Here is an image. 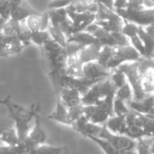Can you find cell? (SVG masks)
<instances>
[{
  "label": "cell",
  "instance_id": "46",
  "mask_svg": "<svg viewBox=\"0 0 154 154\" xmlns=\"http://www.w3.org/2000/svg\"><path fill=\"white\" fill-rule=\"evenodd\" d=\"M119 154H137V151H136V149H134V150H128V151L119 152Z\"/></svg>",
  "mask_w": 154,
  "mask_h": 154
},
{
  "label": "cell",
  "instance_id": "2",
  "mask_svg": "<svg viewBox=\"0 0 154 154\" xmlns=\"http://www.w3.org/2000/svg\"><path fill=\"white\" fill-rule=\"evenodd\" d=\"M142 56L140 53L132 46H114L113 56L108 61L106 68L111 71L114 69L120 67L125 62H133L140 60Z\"/></svg>",
  "mask_w": 154,
  "mask_h": 154
},
{
  "label": "cell",
  "instance_id": "40",
  "mask_svg": "<svg viewBox=\"0 0 154 154\" xmlns=\"http://www.w3.org/2000/svg\"><path fill=\"white\" fill-rule=\"evenodd\" d=\"M127 8L133 10H140L145 8L143 5V0H128Z\"/></svg>",
  "mask_w": 154,
  "mask_h": 154
},
{
  "label": "cell",
  "instance_id": "9",
  "mask_svg": "<svg viewBox=\"0 0 154 154\" xmlns=\"http://www.w3.org/2000/svg\"><path fill=\"white\" fill-rule=\"evenodd\" d=\"M83 114L89 122L100 125L106 124L107 120L111 117L107 112H106L97 105L83 106Z\"/></svg>",
  "mask_w": 154,
  "mask_h": 154
},
{
  "label": "cell",
  "instance_id": "41",
  "mask_svg": "<svg viewBox=\"0 0 154 154\" xmlns=\"http://www.w3.org/2000/svg\"><path fill=\"white\" fill-rule=\"evenodd\" d=\"M128 6V0H114V10L125 9Z\"/></svg>",
  "mask_w": 154,
  "mask_h": 154
},
{
  "label": "cell",
  "instance_id": "32",
  "mask_svg": "<svg viewBox=\"0 0 154 154\" xmlns=\"http://www.w3.org/2000/svg\"><path fill=\"white\" fill-rule=\"evenodd\" d=\"M138 30H139V25H137L134 23L125 21V24L123 26L122 32L130 39L138 34Z\"/></svg>",
  "mask_w": 154,
  "mask_h": 154
},
{
  "label": "cell",
  "instance_id": "33",
  "mask_svg": "<svg viewBox=\"0 0 154 154\" xmlns=\"http://www.w3.org/2000/svg\"><path fill=\"white\" fill-rule=\"evenodd\" d=\"M112 38L115 42V46H127L131 45L130 39L125 36L122 32H111Z\"/></svg>",
  "mask_w": 154,
  "mask_h": 154
},
{
  "label": "cell",
  "instance_id": "16",
  "mask_svg": "<svg viewBox=\"0 0 154 154\" xmlns=\"http://www.w3.org/2000/svg\"><path fill=\"white\" fill-rule=\"evenodd\" d=\"M105 125L110 132L114 134H124L127 124L125 116H114L107 120Z\"/></svg>",
  "mask_w": 154,
  "mask_h": 154
},
{
  "label": "cell",
  "instance_id": "24",
  "mask_svg": "<svg viewBox=\"0 0 154 154\" xmlns=\"http://www.w3.org/2000/svg\"><path fill=\"white\" fill-rule=\"evenodd\" d=\"M89 139L96 143L106 154H119V152L107 140L103 139L99 136H90Z\"/></svg>",
  "mask_w": 154,
  "mask_h": 154
},
{
  "label": "cell",
  "instance_id": "39",
  "mask_svg": "<svg viewBox=\"0 0 154 154\" xmlns=\"http://www.w3.org/2000/svg\"><path fill=\"white\" fill-rule=\"evenodd\" d=\"M13 125H14V122L9 116L6 117L5 116H0V137L5 129H7L10 126H13ZM0 145H1V143H0Z\"/></svg>",
  "mask_w": 154,
  "mask_h": 154
},
{
  "label": "cell",
  "instance_id": "47",
  "mask_svg": "<svg viewBox=\"0 0 154 154\" xmlns=\"http://www.w3.org/2000/svg\"><path fill=\"white\" fill-rule=\"evenodd\" d=\"M151 152L152 154H154V141L151 143Z\"/></svg>",
  "mask_w": 154,
  "mask_h": 154
},
{
  "label": "cell",
  "instance_id": "12",
  "mask_svg": "<svg viewBox=\"0 0 154 154\" xmlns=\"http://www.w3.org/2000/svg\"><path fill=\"white\" fill-rule=\"evenodd\" d=\"M101 49H102V45H100L99 43L83 46L78 53L79 62L83 65L84 63L89 61L97 60Z\"/></svg>",
  "mask_w": 154,
  "mask_h": 154
},
{
  "label": "cell",
  "instance_id": "11",
  "mask_svg": "<svg viewBox=\"0 0 154 154\" xmlns=\"http://www.w3.org/2000/svg\"><path fill=\"white\" fill-rule=\"evenodd\" d=\"M39 13L40 12L36 11L30 5L26 0H23L22 3H20L19 5H17L12 8L10 18L14 19L15 21H18V22H22V21H24L30 15L37 14Z\"/></svg>",
  "mask_w": 154,
  "mask_h": 154
},
{
  "label": "cell",
  "instance_id": "27",
  "mask_svg": "<svg viewBox=\"0 0 154 154\" xmlns=\"http://www.w3.org/2000/svg\"><path fill=\"white\" fill-rule=\"evenodd\" d=\"M50 39H51V37L48 30H40V31L32 32L31 42L42 47Z\"/></svg>",
  "mask_w": 154,
  "mask_h": 154
},
{
  "label": "cell",
  "instance_id": "5",
  "mask_svg": "<svg viewBox=\"0 0 154 154\" xmlns=\"http://www.w3.org/2000/svg\"><path fill=\"white\" fill-rule=\"evenodd\" d=\"M110 73L111 71L97 60L89 61L82 65V78L87 79L101 81L108 78Z\"/></svg>",
  "mask_w": 154,
  "mask_h": 154
},
{
  "label": "cell",
  "instance_id": "19",
  "mask_svg": "<svg viewBox=\"0 0 154 154\" xmlns=\"http://www.w3.org/2000/svg\"><path fill=\"white\" fill-rule=\"evenodd\" d=\"M31 154H69V151L66 146H53L44 143L36 147Z\"/></svg>",
  "mask_w": 154,
  "mask_h": 154
},
{
  "label": "cell",
  "instance_id": "42",
  "mask_svg": "<svg viewBox=\"0 0 154 154\" xmlns=\"http://www.w3.org/2000/svg\"><path fill=\"white\" fill-rule=\"evenodd\" d=\"M97 2L105 5L108 9L114 10V0H97Z\"/></svg>",
  "mask_w": 154,
  "mask_h": 154
},
{
  "label": "cell",
  "instance_id": "35",
  "mask_svg": "<svg viewBox=\"0 0 154 154\" xmlns=\"http://www.w3.org/2000/svg\"><path fill=\"white\" fill-rule=\"evenodd\" d=\"M12 11V5L8 2V0H0V15L5 19L8 20L10 18Z\"/></svg>",
  "mask_w": 154,
  "mask_h": 154
},
{
  "label": "cell",
  "instance_id": "49",
  "mask_svg": "<svg viewBox=\"0 0 154 154\" xmlns=\"http://www.w3.org/2000/svg\"><path fill=\"white\" fill-rule=\"evenodd\" d=\"M153 58H154V57H153Z\"/></svg>",
  "mask_w": 154,
  "mask_h": 154
},
{
  "label": "cell",
  "instance_id": "44",
  "mask_svg": "<svg viewBox=\"0 0 154 154\" xmlns=\"http://www.w3.org/2000/svg\"><path fill=\"white\" fill-rule=\"evenodd\" d=\"M144 29H145V31H146L147 32H149V33H151V34H154V22L152 23L149 24L148 26H145Z\"/></svg>",
  "mask_w": 154,
  "mask_h": 154
},
{
  "label": "cell",
  "instance_id": "31",
  "mask_svg": "<svg viewBox=\"0 0 154 154\" xmlns=\"http://www.w3.org/2000/svg\"><path fill=\"white\" fill-rule=\"evenodd\" d=\"M113 56V47L111 46H102V49L100 51L97 61L104 65L105 67H106L108 61L110 60V59Z\"/></svg>",
  "mask_w": 154,
  "mask_h": 154
},
{
  "label": "cell",
  "instance_id": "22",
  "mask_svg": "<svg viewBox=\"0 0 154 154\" xmlns=\"http://www.w3.org/2000/svg\"><path fill=\"white\" fill-rule=\"evenodd\" d=\"M20 28H21L20 22L15 21L12 18H9L5 22L2 29V32L5 34L6 36H17L18 37L19 32H20Z\"/></svg>",
  "mask_w": 154,
  "mask_h": 154
},
{
  "label": "cell",
  "instance_id": "30",
  "mask_svg": "<svg viewBox=\"0 0 154 154\" xmlns=\"http://www.w3.org/2000/svg\"><path fill=\"white\" fill-rule=\"evenodd\" d=\"M131 111V109L129 108V106H127V104L116 97H115V101H114V113L115 116H126V115Z\"/></svg>",
  "mask_w": 154,
  "mask_h": 154
},
{
  "label": "cell",
  "instance_id": "14",
  "mask_svg": "<svg viewBox=\"0 0 154 154\" xmlns=\"http://www.w3.org/2000/svg\"><path fill=\"white\" fill-rule=\"evenodd\" d=\"M138 36L141 38L143 42L145 49V56L144 58H153L154 57V34L147 32L143 26H139Z\"/></svg>",
  "mask_w": 154,
  "mask_h": 154
},
{
  "label": "cell",
  "instance_id": "25",
  "mask_svg": "<svg viewBox=\"0 0 154 154\" xmlns=\"http://www.w3.org/2000/svg\"><path fill=\"white\" fill-rule=\"evenodd\" d=\"M109 78H110V79L112 80V82L114 83V85L116 86V88H121L122 86H124L127 82V79H126V76H125V72L119 67L111 70Z\"/></svg>",
  "mask_w": 154,
  "mask_h": 154
},
{
  "label": "cell",
  "instance_id": "7",
  "mask_svg": "<svg viewBox=\"0 0 154 154\" xmlns=\"http://www.w3.org/2000/svg\"><path fill=\"white\" fill-rule=\"evenodd\" d=\"M103 125H96L89 122L86 117H80L73 125V130L84 137L89 138L90 136H98L102 131Z\"/></svg>",
  "mask_w": 154,
  "mask_h": 154
},
{
  "label": "cell",
  "instance_id": "45",
  "mask_svg": "<svg viewBox=\"0 0 154 154\" xmlns=\"http://www.w3.org/2000/svg\"><path fill=\"white\" fill-rule=\"evenodd\" d=\"M23 0H8V2L10 3V5H12V8L14 7V6H15V5H19L20 3H22Z\"/></svg>",
  "mask_w": 154,
  "mask_h": 154
},
{
  "label": "cell",
  "instance_id": "15",
  "mask_svg": "<svg viewBox=\"0 0 154 154\" xmlns=\"http://www.w3.org/2000/svg\"><path fill=\"white\" fill-rule=\"evenodd\" d=\"M68 42H75L81 46H87V45L98 43L97 38L93 34L86 31H81V32L72 33L68 38Z\"/></svg>",
  "mask_w": 154,
  "mask_h": 154
},
{
  "label": "cell",
  "instance_id": "43",
  "mask_svg": "<svg viewBox=\"0 0 154 154\" xmlns=\"http://www.w3.org/2000/svg\"><path fill=\"white\" fill-rule=\"evenodd\" d=\"M143 5L145 8H154V0H143Z\"/></svg>",
  "mask_w": 154,
  "mask_h": 154
},
{
  "label": "cell",
  "instance_id": "23",
  "mask_svg": "<svg viewBox=\"0 0 154 154\" xmlns=\"http://www.w3.org/2000/svg\"><path fill=\"white\" fill-rule=\"evenodd\" d=\"M116 97L127 103L129 101H131L134 98V92H133V88L130 85V83L127 81L124 86H122L121 88L116 89Z\"/></svg>",
  "mask_w": 154,
  "mask_h": 154
},
{
  "label": "cell",
  "instance_id": "17",
  "mask_svg": "<svg viewBox=\"0 0 154 154\" xmlns=\"http://www.w3.org/2000/svg\"><path fill=\"white\" fill-rule=\"evenodd\" d=\"M100 27L104 28L108 32H122L123 26L125 24V20L119 15L116 14L114 17L105 21H95Z\"/></svg>",
  "mask_w": 154,
  "mask_h": 154
},
{
  "label": "cell",
  "instance_id": "3",
  "mask_svg": "<svg viewBox=\"0 0 154 154\" xmlns=\"http://www.w3.org/2000/svg\"><path fill=\"white\" fill-rule=\"evenodd\" d=\"M115 12L125 21L134 23L139 26L145 27L154 22V8H143L140 10L116 9Z\"/></svg>",
  "mask_w": 154,
  "mask_h": 154
},
{
  "label": "cell",
  "instance_id": "10",
  "mask_svg": "<svg viewBox=\"0 0 154 154\" xmlns=\"http://www.w3.org/2000/svg\"><path fill=\"white\" fill-rule=\"evenodd\" d=\"M26 138L29 141H31L36 147L45 143V142H46V133H45L44 129L42 126L40 113H38L36 115L35 119H34L33 126H32L31 132L29 133V134H28V136Z\"/></svg>",
  "mask_w": 154,
  "mask_h": 154
},
{
  "label": "cell",
  "instance_id": "4",
  "mask_svg": "<svg viewBox=\"0 0 154 154\" xmlns=\"http://www.w3.org/2000/svg\"><path fill=\"white\" fill-rule=\"evenodd\" d=\"M99 137L107 140L118 152H124L128 150L136 149L137 141L125 135L119 134H114L110 132L106 125H103L102 131L98 134Z\"/></svg>",
  "mask_w": 154,
  "mask_h": 154
},
{
  "label": "cell",
  "instance_id": "37",
  "mask_svg": "<svg viewBox=\"0 0 154 154\" xmlns=\"http://www.w3.org/2000/svg\"><path fill=\"white\" fill-rule=\"evenodd\" d=\"M9 36H6L2 32H0V57H9L7 51V44H8Z\"/></svg>",
  "mask_w": 154,
  "mask_h": 154
},
{
  "label": "cell",
  "instance_id": "38",
  "mask_svg": "<svg viewBox=\"0 0 154 154\" xmlns=\"http://www.w3.org/2000/svg\"><path fill=\"white\" fill-rule=\"evenodd\" d=\"M145 137H154V117L149 116L143 125Z\"/></svg>",
  "mask_w": 154,
  "mask_h": 154
},
{
  "label": "cell",
  "instance_id": "34",
  "mask_svg": "<svg viewBox=\"0 0 154 154\" xmlns=\"http://www.w3.org/2000/svg\"><path fill=\"white\" fill-rule=\"evenodd\" d=\"M130 42H131V45L140 53V55L142 57H144L145 56V49H144V45H143V42H142L141 38L137 35L130 38Z\"/></svg>",
  "mask_w": 154,
  "mask_h": 154
},
{
  "label": "cell",
  "instance_id": "13",
  "mask_svg": "<svg viewBox=\"0 0 154 154\" xmlns=\"http://www.w3.org/2000/svg\"><path fill=\"white\" fill-rule=\"evenodd\" d=\"M48 118L51 120H53L55 122H58L60 124L71 126V121H70L69 116V108H67L58 97H57V103H56L55 109L53 110V112L51 115L48 116Z\"/></svg>",
  "mask_w": 154,
  "mask_h": 154
},
{
  "label": "cell",
  "instance_id": "20",
  "mask_svg": "<svg viewBox=\"0 0 154 154\" xmlns=\"http://www.w3.org/2000/svg\"><path fill=\"white\" fill-rule=\"evenodd\" d=\"M100 97L97 91V84L92 86L87 93H85L82 96L81 103L83 106H91V105H97V103L100 100Z\"/></svg>",
  "mask_w": 154,
  "mask_h": 154
},
{
  "label": "cell",
  "instance_id": "6",
  "mask_svg": "<svg viewBox=\"0 0 154 154\" xmlns=\"http://www.w3.org/2000/svg\"><path fill=\"white\" fill-rule=\"evenodd\" d=\"M67 12L71 20L72 33L84 31L89 24L96 21V14L89 12L75 13L69 10H67Z\"/></svg>",
  "mask_w": 154,
  "mask_h": 154
},
{
  "label": "cell",
  "instance_id": "8",
  "mask_svg": "<svg viewBox=\"0 0 154 154\" xmlns=\"http://www.w3.org/2000/svg\"><path fill=\"white\" fill-rule=\"evenodd\" d=\"M57 97L67 108H71L82 105L81 93L73 88H62L57 94Z\"/></svg>",
  "mask_w": 154,
  "mask_h": 154
},
{
  "label": "cell",
  "instance_id": "36",
  "mask_svg": "<svg viewBox=\"0 0 154 154\" xmlns=\"http://www.w3.org/2000/svg\"><path fill=\"white\" fill-rule=\"evenodd\" d=\"M74 0H50L48 4L49 10L51 9H59V8H67Z\"/></svg>",
  "mask_w": 154,
  "mask_h": 154
},
{
  "label": "cell",
  "instance_id": "1",
  "mask_svg": "<svg viewBox=\"0 0 154 154\" xmlns=\"http://www.w3.org/2000/svg\"><path fill=\"white\" fill-rule=\"evenodd\" d=\"M0 104L7 108L9 116L12 118L19 136V140H24L33 126L36 115L41 111L40 104L34 103L29 108H26L14 102L10 96L0 99Z\"/></svg>",
  "mask_w": 154,
  "mask_h": 154
},
{
  "label": "cell",
  "instance_id": "48",
  "mask_svg": "<svg viewBox=\"0 0 154 154\" xmlns=\"http://www.w3.org/2000/svg\"><path fill=\"white\" fill-rule=\"evenodd\" d=\"M0 16H1V15H0Z\"/></svg>",
  "mask_w": 154,
  "mask_h": 154
},
{
  "label": "cell",
  "instance_id": "26",
  "mask_svg": "<svg viewBox=\"0 0 154 154\" xmlns=\"http://www.w3.org/2000/svg\"><path fill=\"white\" fill-rule=\"evenodd\" d=\"M124 134L130 137V138H132V139H134V140H135V141L145 137L143 128L140 127V126H137L135 125H127Z\"/></svg>",
  "mask_w": 154,
  "mask_h": 154
},
{
  "label": "cell",
  "instance_id": "18",
  "mask_svg": "<svg viewBox=\"0 0 154 154\" xmlns=\"http://www.w3.org/2000/svg\"><path fill=\"white\" fill-rule=\"evenodd\" d=\"M19 142H20L19 136L17 134V132H16L14 125L10 126L7 129H5L0 137L1 145L12 146V145H16L17 143H19Z\"/></svg>",
  "mask_w": 154,
  "mask_h": 154
},
{
  "label": "cell",
  "instance_id": "28",
  "mask_svg": "<svg viewBox=\"0 0 154 154\" xmlns=\"http://www.w3.org/2000/svg\"><path fill=\"white\" fill-rule=\"evenodd\" d=\"M42 13H39L37 14H32L27 17L24 21L28 28L31 30L32 32L40 31L42 28Z\"/></svg>",
  "mask_w": 154,
  "mask_h": 154
},
{
  "label": "cell",
  "instance_id": "29",
  "mask_svg": "<svg viewBox=\"0 0 154 154\" xmlns=\"http://www.w3.org/2000/svg\"><path fill=\"white\" fill-rule=\"evenodd\" d=\"M90 0H74L66 9L75 13L88 12V6Z\"/></svg>",
  "mask_w": 154,
  "mask_h": 154
},
{
  "label": "cell",
  "instance_id": "21",
  "mask_svg": "<svg viewBox=\"0 0 154 154\" xmlns=\"http://www.w3.org/2000/svg\"><path fill=\"white\" fill-rule=\"evenodd\" d=\"M48 31L51 34V37L54 41L59 42L61 46L66 47V45L68 44V38L66 37L64 32L61 31V29L58 25H53L50 23Z\"/></svg>",
  "mask_w": 154,
  "mask_h": 154
}]
</instances>
